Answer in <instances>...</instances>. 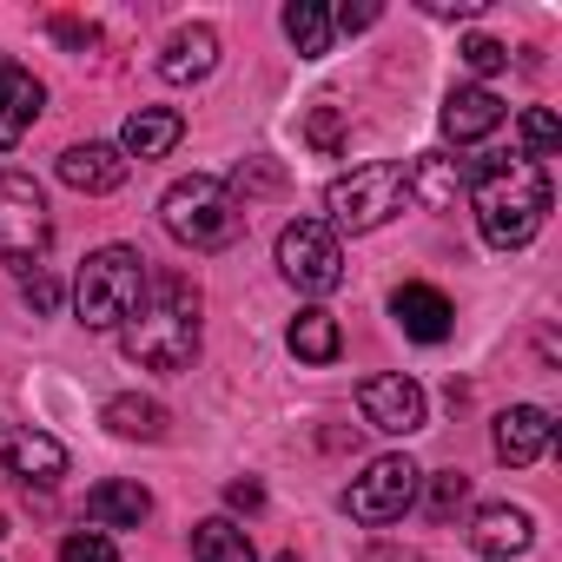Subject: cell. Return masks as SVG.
I'll use <instances>...</instances> for the list:
<instances>
[{
	"instance_id": "8992f818",
	"label": "cell",
	"mask_w": 562,
	"mask_h": 562,
	"mask_svg": "<svg viewBox=\"0 0 562 562\" xmlns=\"http://www.w3.org/2000/svg\"><path fill=\"white\" fill-rule=\"evenodd\" d=\"M54 245V218H47V199L27 172H0V258L14 271H41Z\"/></svg>"
},
{
	"instance_id": "5b68a950",
	"label": "cell",
	"mask_w": 562,
	"mask_h": 562,
	"mask_svg": "<svg viewBox=\"0 0 562 562\" xmlns=\"http://www.w3.org/2000/svg\"><path fill=\"white\" fill-rule=\"evenodd\" d=\"M404 166H391V159H371V166H358V172H345V179H331L325 186V212H331V232H378V225H391L397 212H404Z\"/></svg>"
},
{
	"instance_id": "ba28073f",
	"label": "cell",
	"mask_w": 562,
	"mask_h": 562,
	"mask_svg": "<svg viewBox=\"0 0 562 562\" xmlns=\"http://www.w3.org/2000/svg\"><path fill=\"white\" fill-rule=\"evenodd\" d=\"M417 483H424V470H417L411 457H378L364 476H351L345 509H351L358 522H397V516L417 503Z\"/></svg>"
},
{
	"instance_id": "6da1fadb",
	"label": "cell",
	"mask_w": 562,
	"mask_h": 562,
	"mask_svg": "<svg viewBox=\"0 0 562 562\" xmlns=\"http://www.w3.org/2000/svg\"><path fill=\"white\" fill-rule=\"evenodd\" d=\"M120 351L146 371H186L199 358V292L172 271H146V299L120 325Z\"/></svg>"
},
{
	"instance_id": "4316f807",
	"label": "cell",
	"mask_w": 562,
	"mask_h": 562,
	"mask_svg": "<svg viewBox=\"0 0 562 562\" xmlns=\"http://www.w3.org/2000/svg\"><path fill=\"white\" fill-rule=\"evenodd\" d=\"M60 562H120V549H113L106 529H74V536L60 542Z\"/></svg>"
},
{
	"instance_id": "52a82bcc",
	"label": "cell",
	"mask_w": 562,
	"mask_h": 562,
	"mask_svg": "<svg viewBox=\"0 0 562 562\" xmlns=\"http://www.w3.org/2000/svg\"><path fill=\"white\" fill-rule=\"evenodd\" d=\"M278 271L285 285H299L305 299H325L345 285V251H338V232L325 218H292L278 232Z\"/></svg>"
},
{
	"instance_id": "44dd1931",
	"label": "cell",
	"mask_w": 562,
	"mask_h": 562,
	"mask_svg": "<svg viewBox=\"0 0 562 562\" xmlns=\"http://www.w3.org/2000/svg\"><path fill=\"white\" fill-rule=\"evenodd\" d=\"M338 351H345V331H338V318H331V312H318V305H312V312H299V318H292V358H299V364H331Z\"/></svg>"
},
{
	"instance_id": "30bf717a",
	"label": "cell",
	"mask_w": 562,
	"mask_h": 562,
	"mask_svg": "<svg viewBox=\"0 0 562 562\" xmlns=\"http://www.w3.org/2000/svg\"><path fill=\"white\" fill-rule=\"evenodd\" d=\"M41 106H47V87L27 74V67H0V153H14L21 139H27V126L41 120Z\"/></svg>"
},
{
	"instance_id": "83f0119b",
	"label": "cell",
	"mask_w": 562,
	"mask_h": 562,
	"mask_svg": "<svg viewBox=\"0 0 562 562\" xmlns=\"http://www.w3.org/2000/svg\"><path fill=\"white\" fill-rule=\"evenodd\" d=\"M463 503H470V476H463V470L430 476V516H457Z\"/></svg>"
},
{
	"instance_id": "9c48e42d",
	"label": "cell",
	"mask_w": 562,
	"mask_h": 562,
	"mask_svg": "<svg viewBox=\"0 0 562 562\" xmlns=\"http://www.w3.org/2000/svg\"><path fill=\"white\" fill-rule=\"evenodd\" d=\"M358 404H364V424L384 430V437H411V430H424V384L404 378V371L364 378V384H358Z\"/></svg>"
},
{
	"instance_id": "74e56055",
	"label": "cell",
	"mask_w": 562,
	"mask_h": 562,
	"mask_svg": "<svg viewBox=\"0 0 562 562\" xmlns=\"http://www.w3.org/2000/svg\"><path fill=\"white\" fill-rule=\"evenodd\" d=\"M0 67H8V60H0Z\"/></svg>"
},
{
	"instance_id": "5bb4252c",
	"label": "cell",
	"mask_w": 562,
	"mask_h": 562,
	"mask_svg": "<svg viewBox=\"0 0 562 562\" xmlns=\"http://www.w3.org/2000/svg\"><path fill=\"white\" fill-rule=\"evenodd\" d=\"M60 179H67L74 192H120V186H126V153H120V146H100V139L67 146V153H60Z\"/></svg>"
},
{
	"instance_id": "836d02e7",
	"label": "cell",
	"mask_w": 562,
	"mask_h": 562,
	"mask_svg": "<svg viewBox=\"0 0 562 562\" xmlns=\"http://www.w3.org/2000/svg\"><path fill=\"white\" fill-rule=\"evenodd\" d=\"M225 503H232V509H258V503H265V483H258V476H238V483H225Z\"/></svg>"
},
{
	"instance_id": "ffe728a7",
	"label": "cell",
	"mask_w": 562,
	"mask_h": 562,
	"mask_svg": "<svg viewBox=\"0 0 562 562\" xmlns=\"http://www.w3.org/2000/svg\"><path fill=\"white\" fill-rule=\"evenodd\" d=\"M100 424H106L113 437H126V443H159V437H166V404L126 391V397H113V404L100 411Z\"/></svg>"
},
{
	"instance_id": "f546056e",
	"label": "cell",
	"mask_w": 562,
	"mask_h": 562,
	"mask_svg": "<svg viewBox=\"0 0 562 562\" xmlns=\"http://www.w3.org/2000/svg\"><path fill=\"white\" fill-rule=\"evenodd\" d=\"M54 41H60V47H74V54H93V47H100V27H93V21L60 14V21H54Z\"/></svg>"
},
{
	"instance_id": "4dcf8cb0",
	"label": "cell",
	"mask_w": 562,
	"mask_h": 562,
	"mask_svg": "<svg viewBox=\"0 0 562 562\" xmlns=\"http://www.w3.org/2000/svg\"><path fill=\"white\" fill-rule=\"evenodd\" d=\"M27 305L47 318V312H60V278L54 271H27Z\"/></svg>"
},
{
	"instance_id": "1f68e13d",
	"label": "cell",
	"mask_w": 562,
	"mask_h": 562,
	"mask_svg": "<svg viewBox=\"0 0 562 562\" xmlns=\"http://www.w3.org/2000/svg\"><path fill=\"white\" fill-rule=\"evenodd\" d=\"M364 27H378V0H358V8L331 14V34H364Z\"/></svg>"
},
{
	"instance_id": "f1b7e54d",
	"label": "cell",
	"mask_w": 562,
	"mask_h": 562,
	"mask_svg": "<svg viewBox=\"0 0 562 562\" xmlns=\"http://www.w3.org/2000/svg\"><path fill=\"white\" fill-rule=\"evenodd\" d=\"M238 192H285V166H271V159H245L238 166Z\"/></svg>"
},
{
	"instance_id": "cb8c5ba5",
	"label": "cell",
	"mask_w": 562,
	"mask_h": 562,
	"mask_svg": "<svg viewBox=\"0 0 562 562\" xmlns=\"http://www.w3.org/2000/svg\"><path fill=\"white\" fill-rule=\"evenodd\" d=\"M285 34H292V47L305 60H325L331 54V14L318 8V0H292V8H285Z\"/></svg>"
},
{
	"instance_id": "7c38bea8",
	"label": "cell",
	"mask_w": 562,
	"mask_h": 562,
	"mask_svg": "<svg viewBox=\"0 0 562 562\" xmlns=\"http://www.w3.org/2000/svg\"><path fill=\"white\" fill-rule=\"evenodd\" d=\"M536 542V522H529V509H509V503H490V509H476V529H470V549L476 555H490V562H509V555H522Z\"/></svg>"
},
{
	"instance_id": "7402d4cb",
	"label": "cell",
	"mask_w": 562,
	"mask_h": 562,
	"mask_svg": "<svg viewBox=\"0 0 562 562\" xmlns=\"http://www.w3.org/2000/svg\"><path fill=\"white\" fill-rule=\"evenodd\" d=\"M8 470L14 476H34V483H54V476H67V450L54 443V437H41V430H27V437H14L8 450Z\"/></svg>"
},
{
	"instance_id": "d4e9b609",
	"label": "cell",
	"mask_w": 562,
	"mask_h": 562,
	"mask_svg": "<svg viewBox=\"0 0 562 562\" xmlns=\"http://www.w3.org/2000/svg\"><path fill=\"white\" fill-rule=\"evenodd\" d=\"M516 133H522V159H542V153L562 146V120H555L549 106H529V113L516 120Z\"/></svg>"
},
{
	"instance_id": "ac0fdd59",
	"label": "cell",
	"mask_w": 562,
	"mask_h": 562,
	"mask_svg": "<svg viewBox=\"0 0 562 562\" xmlns=\"http://www.w3.org/2000/svg\"><path fill=\"white\" fill-rule=\"evenodd\" d=\"M212 67H218V34H212V27H186V34H172L166 54H159V80H172V87H192V80H205Z\"/></svg>"
},
{
	"instance_id": "277c9868",
	"label": "cell",
	"mask_w": 562,
	"mask_h": 562,
	"mask_svg": "<svg viewBox=\"0 0 562 562\" xmlns=\"http://www.w3.org/2000/svg\"><path fill=\"white\" fill-rule=\"evenodd\" d=\"M146 299V258L133 245H100L87 251L80 278H74V312L87 331H120Z\"/></svg>"
},
{
	"instance_id": "8fae6325",
	"label": "cell",
	"mask_w": 562,
	"mask_h": 562,
	"mask_svg": "<svg viewBox=\"0 0 562 562\" xmlns=\"http://www.w3.org/2000/svg\"><path fill=\"white\" fill-rule=\"evenodd\" d=\"M391 318L404 325V338H417V345H443L450 338V299L437 292V285H397L391 292Z\"/></svg>"
},
{
	"instance_id": "2e32d148",
	"label": "cell",
	"mask_w": 562,
	"mask_h": 562,
	"mask_svg": "<svg viewBox=\"0 0 562 562\" xmlns=\"http://www.w3.org/2000/svg\"><path fill=\"white\" fill-rule=\"evenodd\" d=\"M179 139H186V120H179L172 106H139V113L126 120V133H120V153H126V166H133V159H166Z\"/></svg>"
},
{
	"instance_id": "9a60e30c",
	"label": "cell",
	"mask_w": 562,
	"mask_h": 562,
	"mask_svg": "<svg viewBox=\"0 0 562 562\" xmlns=\"http://www.w3.org/2000/svg\"><path fill=\"white\" fill-rule=\"evenodd\" d=\"M549 437H555V424H549V411H536V404H509V411L496 417V457H503V463H536V457L549 450Z\"/></svg>"
},
{
	"instance_id": "4fadbf2b",
	"label": "cell",
	"mask_w": 562,
	"mask_h": 562,
	"mask_svg": "<svg viewBox=\"0 0 562 562\" xmlns=\"http://www.w3.org/2000/svg\"><path fill=\"white\" fill-rule=\"evenodd\" d=\"M496 126H503V100H496L490 87H457V93L443 100V139L476 146V139H490Z\"/></svg>"
},
{
	"instance_id": "d6a6232c",
	"label": "cell",
	"mask_w": 562,
	"mask_h": 562,
	"mask_svg": "<svg viewBox=\"0 0 562 562\" xmlns=\"http://www.w3.org/2000/svg\"><path fill=\"white\" fill-rule=\"evenodd\" d=\"M338 139H345L338 113H331V106H318V113H312V146H318V153H338Z\"/></svg>"
},
{
	"instance_id": "7a4b0ae2",
	"label": "cell",
	"mask_w": 562,
	"mask_h": 562,
	"mask_svg": "<svg viewBox=\"0 0 562 562\" xmlns=\"http://www.w3.org/2000/svg\"><path fill=\"white\" fill-rule=\"evenodd\" d=\"M470 192H476V225H483V238L496 251H522L549 218V172L536 159H522V153L483 159L470 172Z\"/></svg>"
},
{
	"instance_id": "d6986e66",
	"label": "cell",
	"mask_w": 562,
	"mask_h": 562,
	"mask_svg": "<svg viewBox=\"0 0 562 562\" xmlns=\"http://www.w3.org/2000/svg\"><path fill=\"white\" fill-rule=\"evenodd\" d=\"M87 516L100 522V529H139L146 516H153V496L139 490V483H93L87 490Z\"/></svg>"
},
{
	"instance_id": "484cf974",
	"label": "cell",
	"mask_w": 562,
	"mask_h": 562,
	"mask_svg": "<svg viewBox=\"0 0 562 562\" xmlns=\"http://www.w3.org/2000/svg\"><path fill=\"white\" fill-rule=\"evenodd\" d=\"M457 54H463V67H470L476 80H490V74H503V67H509V47H503V41H490V34H470Z\"/></svg>"
},
{
	"instance_id": "603a6c76",
	"label": "cell",
	"mask_w": 562,
	"mask_h": 562,
	"mask_svg": "<svg viewBox=\"0 0 562 562\" xmlns=\"http://www.w3.org/2000/svg\"><path fill=\"white\" fill-rule=\"evenodd\" d=\"M192 562H258V549H251V536L238 522L212 516V522L192 529Z\"/></svg>"
},
{
	"instance_id": "e0dca14e",
	"label": "cell",
	"mask_w": 562,
	"mask_h": 562,
	"mask_svg": "<svg viewBox=\"0 0 562 562\" xmlns=\"http://www.w3.org/2000/svg\"><path fill=\"white\" fill-rule=\"evenodd\" d=\"M463 186H470V172H463L450 153H417V166L404 172V192L424 199L430 212H450V205L463 199Z\"/></svg>"
},
{
	"instance_id": "3957f363",
	"label": "cell",
	"mask_w": 562,
	"mask_h": 562,
	"mask_svg": "<svg viewBox=\"0 0 562 562\" xmlns=\"http://www.w3.org/2000/svg\"><path fill=\"white\" fill-rule=\"evenodd\" d=\"M159 225H166L179 245H192V251H225V245L245 232V205H238V192H232L225 179L192 172V179H172V186H166Z\"/></svg>"
},
{
	"instance_id": "d590c367",
	"label": "cell",
	"mask_w": 562,
	"mask_h": 562,
	"mask_svg": "<svg viewBox=\"0 0 562 562\" xmlns=\"http://www.w3.org/2000/svg\"><path fill=\"white\" fill-rule=\"evenodd\" d=\"M364 562H424V555H411V549H404V555H397V549H371Z\"/></svg>"
},
{
	"instance_id": "e575fe53",
	"label": "cell",
	"mask_w": 562,
	"mask_h": 562,
	"mask_svg": "<svg viewBox=\"0 0 562 562\" xmlns=\"http://www.w3.org/2000/svg\"><path fill=\"white\" fill-rule=\"evenodd\" d=\"M424 8H430V14H476L483 0H424Z\"/></svg>"
},
{
	"instance_id": "8d00e7d4",
	"label": "cell",
	"mask_w": 562,
	"mask_h": 562,
	"mask_svg": "<svg viewBox=\"0 0 562 562\" xmlns=\"http://www.w3.org/2000/svg\"><path fill=\"white\" fill-rule=\"evenodd\" d=\"M0 536H8V516H0Z\"/></svg>"
}]
</instances>
